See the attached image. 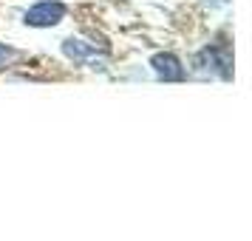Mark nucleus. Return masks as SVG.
Here are the masks:
<instances>
[{
  "instance_id": "nucleus-1",
  "label": "nucleus",
  "mask_w": 252,
  "mask_h": 241,
  "mask_svg": "<svg viewBox=\"0 0 252 241\" xmlns=\"http://www.w3.org/2000/svg\"><path fill=\"white\" fill-rule=\"evenodd\" d=\"M195 69L218 74L221 80H232V54L227 46H207L195 54Z\"/></svg>"
},
{
  "instance_id": "nucleus-2",
  "label": "nucleus",
  "mask_w": 252,
  "mask_h": 241,
  "mask_svg": "<svg viewBox=\"0 0 252 241\" xmlns=\"http://www.w3.org/2000/svg\"><path fill=\"white\" fill-rule=\"evenodd\" d=\"M23 20L29 26H34V29L57 26V23H63V20H65V6H63L60 0H43V3L32 6V9L23 14Z\"/></svg>"
},
{
  "instance_id": "nucleus-3",
  "label": "nucleus",
  "mask_w": 252,
  "mask_h": 241,
  "mask_svg": "<svg viewBox=\"0 0 252 241\" xmlns=\"http://www.w3.org/2000/svg\"><path fill=\"white\" fill-rule=\"evenodd\" d=\"M150 69L156 71V77L164 82H182L187 74H184V66L182 60L170 54V51H159V54H153L150 57Z\"/></svg>"
},
{
  "instance_id": "nucleus-4",
  "label": "nucleus",
  "mask_w": 252,
  "mask_h": 241,
  "mask_svg": "<svg viewBox=\"0 0 252 241\" xmlns=\"http://www.w3.org/2000/svg\"><path fill=\"white\" fill-rule=\"evenodd\" d=\"M63 54L74 63H94V69H96V48L91 43H85V40H74L68 37L65 43H63Z\"/></svg>"
},
{
  "instance_id": "nucleus-5",
  "label": "nucleus",
  "mask_w": 252,
  "mask_h": 241,
  "mask_svg": "<svg viewBox=\"0 0 252 241\" xmlns=\"http://www.w3.org/2000/svg\"><path fill=\"white\" fill-rule=\"evenodd\" d=\"M14 60H17V51H14L12 46H6V43H0V71L9 69Z\"/></svg>"
}]
</instances>
